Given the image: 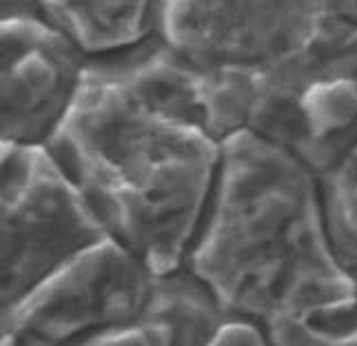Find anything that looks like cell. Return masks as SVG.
Returning a JSON list of instances; mask_svg holds the SVG:
<instances>
[{
    "mask_svg": "<svg viewBox=\"0 0 357 346\" xmlns=\"http://www.w3.org/2000/svg\"><path fill=\"white\" fill-rule=\"evenodd\" d=\"M78 69L76 49L47 27L38 47L24 49V58L5 49V138H45L63 116Z\"/></svg>",
    "mask_w": 357,
    "mask_h": 346,
    "instance_id": "1",
    "label": "cell"
}]
</instances>
